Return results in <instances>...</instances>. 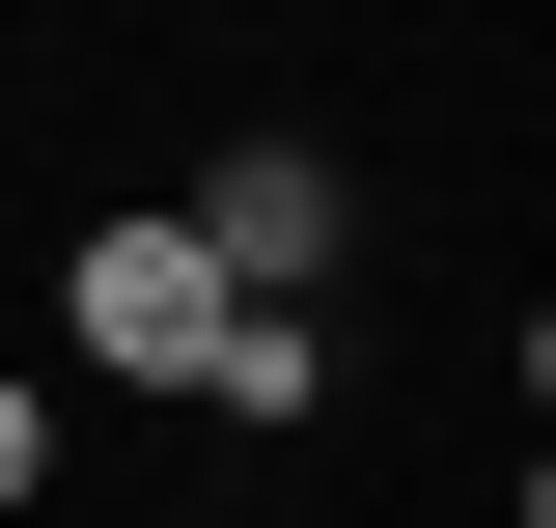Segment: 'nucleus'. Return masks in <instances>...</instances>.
<instances>
[{
	"instance_id": "obj_1",
	"label": "nucleus",
	"mask_w": 556,
	"mask_h": 528,
	"mask_svg": "<svg viewBox=\"0 0 556 528\" xmlns=\"http://www.w3.org/2000/svg\"><path fill=\"white\" fill-rule=\"evenodd\" d=\"M56 306H84V362H139V390H223V334H251V278H223L195 223H112V251H84Z\"/></svg>"
},
{
	"instance_id": "obj_2",
	"label": "nucleus",
	"mask_w": 556,
	"mask_h": 528,
	"mask_svg": "<svg viewBox=\"0 0 556 528\" xmlns=\"http://www.w3.org/2000/svg\"><path fill=\"white\" fill-rule=\"evenodd\" d=\"M195 251H223V278L278 306V278L334 251V167H306V139H223V196H195Z\"/></svg>"
},
{
	"instance_id": "obj_3",
	"label": "nucleus",
	"mask_w": 556,
	"mask_h": 528,
	"mask_svg": "<svg viewBox=\"0 0 556 528\" xmlns=\"http://www.w3.org/2000/svg\"><path fill=\"white\" fill-rule=\"evenodd\" d=\"M28 473H56V417H28V362H0V501H28Z\"/></svg>"
}]
</instances>
